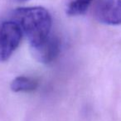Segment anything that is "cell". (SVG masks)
<instances>
[{"label":"cell","instance_id":"obj_1","mask_svg":"<svg viewBox=\"0 0 121 121\" xmlns=\"http://www.w3.org/2000/svg\"><path fill=\"white\" fill-rule=\"evenodd\" d=\"M13 18L28 39L31 48L43 42L52 34V17L42 7L19 8L13 12Z\"/></svg>","mask_w":121,"mask_h":121},{"label":"cell","instance_id":"obj_6","mask_svg":"<svg viewBox=\"0 0 121 121\" xmlns=\"http://www.w3.org/2000/svg\"><path fill=\"white\" fill-rule=\"evenodd\" d=\"M93 0H66V12L70 16H79L86 13Z\"/></svg>","mask_w":121,"mask_h":121},{"label":"cell","instance_id":"obj_5","mask_svg":"<svg viewBox=\"0 0 121 121\" xmlns=\"http://www.w3.org/2000/svg\"><path fill=\"white\" fill-rule=\"evenodd\" d=\"M38 86L36 80L27 76L16 77L11 83V90L14 92H30L33 91Z\"/></svg>","mask_w":121,"mask_h":121},{"label":"cell","instance_id":"obj_4","mask_svg":"<svg viewBox=\"0 0 121 121\" xmlns=\"http://www.w3.org/2000/svg\"><path fill=\"white\" fill-rule=\"evenodd\" d=\"M60 50V41L58 37L52 34H51L50 37L43 42L32 48V53L36 59L45 64L50 63L55 60L58 56Z\"/></svg>","mask_w":121,"mask_h":121},{"label":"cell","instance_id":"obj_2","mask_svg":"<svg viewBox=\"0 0 121 121\" xmlns=\"http://www.w3.org/2000/svg\"><path fill=\"white\" fill-rule=\"evenodd\" d=\"M21 27L13 20L4 22L0 26V61L9 60L22 40Z\"/></svg>","mask_w":121,"mask_h":121},{"label":"cell","instance_id":"obj_7","mask_svg":"<svg viewBox=\"0 0 121 121\" xmlns=\"http://www.w3.org/2000/svg\"><path fill=\"white\" fill-rule=\"evenodd\" d=\"M9 1L14 3H24V2H27V1H29V0H9Z\"/></svg>","mask_w":121,"mask_h":121},{"label":"cell","instance_id":"obj_3","mask_svg":"<svg viewBox=\"0 0 121 121\" xmlns=\"http://www.w3.org/2000/svg\"><path fill=\"white\" fill-rule=\"evenodd\" d=\"M95 17L107 25L121 24V0H100L95 9Z\"/></svg>","mask_w":121,"mask_h":121}]
</instances>
